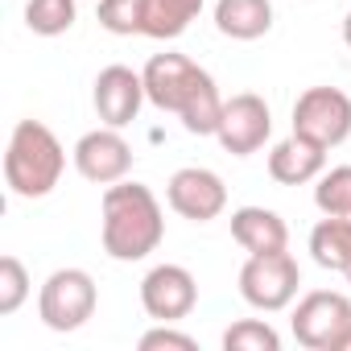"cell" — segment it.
<instances>
[{
	"mask_svg": "<svg viewBox=\"0 0 351 351\" xmlns=\"http://www.w3.org/2000/svg\"><path fill=\"white\" fill-rule=\"evenodd\" d=\"M165 240V215L145 182H112L99 203V244L112 261L132 265L157 252Z\"/></svg>",
	"mask_w": 351,
	"mask_h": 351,
	"instance_id": "cell-1",
	"label": "cell"
},
{
	"mask_svg": "<svg viewBox=\"0 0 351 351\" xmlns=\"http://www.w3.org/2000/svg\"><path fill=\"white\" fill-rule=\"evenodd\" d=\"M66 169V149L42 120H17L5 149V182L17 199H46Z\"/></svg>",
	"mask_w": 351,
	"mask_h": 351,
	"instance_id": "cell-2",
	"label": "cell"
},
{
	"mask_svg": "<svg viewBox=\"0 0 351 351\" xmlns=\"http://www.w3.org/2000/svg\"><path fill=\"white\" fill-rule=\"evenodd\" d=\"M95 306H99V289L87 269H54L38 289V318L58 335L87 326Z\"/></svg>",
	"mask_w": 351,
	"mask_h": 351,
	"instance_id": "cell-3",
	"label": "cell"
},
{
	"mask_svg": "<svg viewBox=\"0 0 351 351\" xmlns=\"http://www.w3.org/2000/svg\"><path fill=\"white\" fill-rule=\"evenodd\" d=\"M298 285H302V269L289 256V248H281V252H256L240 269V298L252 310H265V314H277V310L293 306Z\"/></svg>",
	"mask_w": 351,
	"mask_h": 351,
	"instance_id": "cell-4",
	"label": "cell"
},
{
	"mask_svg": "<svg viewBox=\"0 0 351 351\" xmlns=\"http://www.w3.org/2000/svg\"><path fill=\"white\" fill-rule=\"evenodd\" d=\"M293 132L330 153L351 136V95L339 87H306L293 104Z\"/></svg>",
	"mask_w": 351,
	"mask_h": 351,
	"instance_id": "cell-5",
	"label": "cell"
},
{
	"mask_svg": "<svg viewBox=\"0 0 351 351\" xmlns=\"http://www.w3.org/2000/svg\"><path fill=\"white\" fill-rule=\"evenodd\" d=\"M347 326H351V298L335 289H310L289 318V330L306 351H330Z\"/></svg>",
	"mask_w": 351,
	"mask_h": 351,
	"instance_id": "cell-6",
	"label": "cell"
},
{
	"mask_svg": "<svg viewBox=\"0 0 351 351\" xmlns=\"http://www.w3.org/2000/svg\"><path fill=\"white\" fill-rule=\"evenodd\" d=\"M165 203H169L173 215H182L191 223H211L228 207V186L207 165H182V169H173L169 182H165Z\"/></svg>",
	"mask_w": 351,
	"mask_h": 351,
	"instance_id": "cell-7",
	"label": "cell"
},
{
	"mask_svg": "<svg viewBox=\"0 0 351 351\" xmlns=\"http://www.w3.org/2000/svg\"><path fill=\"white\" fill-rule=\"evenodd\" d=\"M269 136H273V112L256 91H240V95L223 99V116L215 128V141L223 145V153L252 157L256 149H265Z\"/></svg>",
	"mask_w": 351,
	"mask_h": 351,
	"instance_id": "cell-8",
	"label": "cell"
},
{
	"mask_svg": "<svg viewBox=\"0 0 351 351\" xmlns=\"http://www.w3.org/2000/svg\"><path fill=\"white\" fill-rule=\"evenodd\" d=\"M141 79H145V95H149L153 108L178 116V112L186 108V99H191L211 75H207L199 62H191L186 54H153V58L145 62Z\"/></svg>",
	"mask_w": 351,
	"mask_h": 351,
	"instance_id": "cell-9",
	"label": "cell"
},
{
	"mask_svg": "<svg viewBox=\"0 0 351 351\" xmlns=\"http://www.w3.org/2000/svg\"><path fill=\"white\" fill-rule=\"evenodd\" d=\"M141 306L153 322H182L199 306V281L182 265H153L141 277Z\"/></svg>",
	"mask_w": 351,
	"mask_h": 351,
	"instance_id": "cell-10",
	"label": "cell"
},
{
	"mask_svg": "<svg viewBox=\"0 0 351 351\" xmlns=\"http://www.w3.org/2000/svg\"><path fill=\"white\" fill-rule=\"evenodd\" d=\"M71 161L75 169L91 186H112V182H124L128 169H132V145L120 136V128H91L75 141L71 149Z\"/></svg>",
	"mask_w": 351,
	"mask_h": 351,
	"instance_id": "cell-11",
	"label": "cell"
},
{
	"mask_svg": "<svg viewBox=\"0 0 351 351\" xmlns=\"http://www.w3.org/2000/svg\"><path fill=\"white\" fill-rule=\"evenodd\" d=\"M145 79L141 71L132 66H104L95 75V91H91V104H95V116L108 124V128H128L136 116H141V104H145Z\"/></svg>",
	"mask_w": 351,
	"mask_h": 351,
	"instance_id": "cell-12",
	"label": "cell"
},
{
	"mask_svg": "<svg viewBox=\"0 0 351 351\" xmlns=\"http://www.w3.org/2000/svg\"><path fill=\"white\" fill-rule=\"evenodd\" d=\"M326 169V149L306 141V136H285L269 149V178L277 186H306L318 182V173Z\"/></svg>",
	"mask_w": 351,
	"mask_h": 351,
	"instance_id": "cell-13",
	"label": "cell"
},
{
	"mask_svg": "<svg viewBox=\"0 0 351 351\" xmlns=\"http://www.w3.org/2000/svg\"><path fill=\"white\" fill-rule=\"evenodd\" d=\"M232 240L248 256H256V252H281V248H289V228L269 207H236L232 211Z\"/></svg>",
	"mask_w": 351,
	"mask_h": 351,
	"instance_id": "cell-14",
	"label": "cell"
},
{
	"mask_svg": "<svg viewBox=\"0 0 351 351\" xmlns=\"http://www.w3.org/2000/svg\"><path fill=\"white\" fill-rule=\"evenodd\" d=\"M215 29L232 42H256L273 29V0H215Z\"/></svg>",
	"mask_w": 351,
	"mask_h": 351,
	"instance_id": "cell-15",
	"label": "cell"
},
{
	"mask_svg": "<svg viewBox=\"0 0 351 351\" xmlns=\"http://www.w3.org/2000/svg\"><path fill=\"white\" fill-rule=\"evenodd\" d=\"M310 256L318 269L343 273L351 285V215H322L310 232Z\"/></svg>",
	"mask_w": 351,
	"mask_h": 351,
	"instance_id": "cell-16",
	"label": "cell"
},
{
	"mask_svg": "<svg viewBox=\"0 0 351 351\" xmlns=\"http://www.w3.org/2000/svg\"><path fill=\"white\" fill-rule=\"evenodd\" d=\"M207 0H149L145 9V38L157 42H173L191 29V21L203 13Z\"/></svg>",
	"mask_w": 351,
	"mask_h": 351,
	"instance_id": "cell-17",
	"label": "cell"
},
{
	"mask_svg": "<svg viewBox=\"0 0 351 351\" xmlns=\"http://www.w3.org/2000/svg\"><path fill=\"white\" fill-rule=\"evenodd\" d=\"M219 116H223V95H219L215 79H207V83L186 99V108L178 112V120H182V128H186L191 136H215Z\"/></svg>",
	"mask_w": 351,
	"mask_h": 351,
	"instance_id": "cell-18",
	"label": "cell"
},
{
	"mask_svg": "<svg viewBox=\"0 0 351 351\" xmlns=\"http://www.w3.org/2000/svg\"><path fill=\"white\" fill-rule=\"evenodd\" d=\"M75 21H79V0H29L25 5V25L38 38L71 34Z\"/></svg>",
	"mask_w": 351,
	"mask_h": 351,
	"instance_id": "cell-19",
	"label": "cell"
},
{
	"mask_svg": "<svg viewBox=\"0 0 351 351\" xmlns=\"http://www.w3.org/2000/svg\"><path fill=\"white\" fill-rule=\"evenodd\" d=\"M314 207L322 215H351V165H335L318 173Z\"/></svg>",
	"mask_w": 351,
	"mask_h": 351,
	"instance_id": "cell-20",
	"label": "cell"
},
{
	"mask_svg": "<svg viewBox=\"0 0 351 351\" xmlns=\"http://www.w3.org/2000/svg\"><path fill=\"white\" fill-rule=\"evenodd\" d=\"M223 351H281V335L261 318H240L223 330Z\"/></svg>",
	"mask_w": 351,
	"mask_h": 351,
	"instance_id": "cell-21",
	"label": "cell"
},
{
	"mask_svg": "<svg viewBox=\"0 0 351 351\" xmlns=\"http://www.w3.org/2000/svg\"><path fill=\"white\" fill-rule=\"evenodd\" d=\"M145 9L149 0H99V25L116 38L145 34Z\"/></svg>",
	"mask_w": 351,
	"mask_h": 351,
	"instance_id": "cell-22",
	"label": "cell"
},
{
	"mask_svg": "<svg viewBox=\"0 0 351 351\" xmlns=\"http://www.w3.org/2000/svg\"><path fill=\"white\" fill-rule=\"evenodd\" d=\"M29 298V269L17 256H0V314H17Z\"/></svg>",
	"mask_w": 351,
	"mask_h": 351,
	"instance_id": "cell-23",
	"label": "cell"
},
{
	"mask_svg": "<svg viewBox=\"0 0 351 351\" xmlns=\"http://www.w3.org/2000/svg\"><path fill=\"white\" fill-rule=\"evenodd\" d=\"M136 347H141V351H161V347H165V351H195L199 343H195L186 330H173V322H157L153 330L141 335Z\"/></svg>",
	"mask_w": 351,
	"mask_h": 351,
	"instance_id": "cell-24",
	"label": "cell"
},
{
	"mask_svg": "<svg viewBox=\"0 0 351 351\" xmlns=\"http://www.w3.org/2000/svg\"><path fill=\"white\" fill-rule=\"evenodd\" d=\"M330 351H351V326H347V330L335 339V347H330Z\"/></svg>",
	"mask_w": 351,
	"mask_h": 351,
	"instance_id": "cell-25",
	"label": "cell"
},
{
	"mask_svg": "<svg viewBox=\"0 0 351 351\" xmlns=\"http://www.w3.org/2000/svg\"><path fill=\"white\" fill-rule=\"evenodd\" d=\"M343 42L351 46V9H347V17H343Z\"/></svg>",
	"mask_w": 351,
	"mask_h": 351,
	"instance_id": "cell-26",
	"label": "cell"
}]
</instances>
